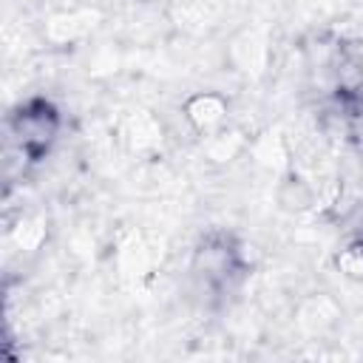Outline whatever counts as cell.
Masks as SVG:
<instances>
[{"label": "cell", "instance_id": "6da1fadb", "mask_svg": "<svg viewBox=\"0 0 363 363\" xmlns=\"http://www.w3.org/2000/svg\"><path fill=\"white\" fill-rule=\"evenodd\" d=\"M224 113H227V105L221 96L216 94H201V96H193L187 102V119L196 130L201 133H210L216 130L221 122H224Z\"/></svg>", "mask_w": 363, "mask_h": 363}]
</instances>
